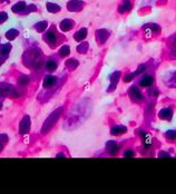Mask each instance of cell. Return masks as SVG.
Wrapping results in <instances>:
<instances>
[{"label": "cell", "instance_id": "6da1fadb", "mask_svg": "<svg viewBox=\"0 0 176 194\" xmlns=\"http://www.w3.org/2000/svg\"><path fill=\"white\" fill-rule=\"evenodd\" d=\"M129 96L131 97V99H134L136 102H139V101H143V95H142V93L140 90L138 89L136 86H133L129 88Z\"/></svg>", "mask_w": 176, "mask_h": 194}, {"label": "cell", "instance_id": "7a4b0ae2", "mask_svg": "<svg viewBox=\"0 0 176 194\" xmlns=\"http://www.w3.org/2000/svg\"><path fill=\"white\" fill-rule=\"evenodd\" d=\"M131 9V2L129 0H124V2L118 7V12L119 14H126Z\"/></svg>", "mask_w": 176, "mask_h": 194}, {"label": "cell", "instance_id": "3957f363", "mask_svg": "<svg viewBox=\"0 0 176 194\" xmlns=\"http://www.w3.org/2000/svg\"><path fill=\"white\" fill-rule=\"evenodd\" d=\"M108 35H109L108 31H106L105 29H100L96 33V38H97V40H98L100 44H103V42L108 38Z\"/></svg>", "mask_w": 176, "mask_h": 194}, {"label": "cell", "instance_id": "277c9868", "mask_svg": "<svg viewBox=\"0 0 176 194\" xmlns=\"http://www.w3.org/2000/svg\"><path fill=\"white\" fill-rule=\"evenodd\" d=\"M118 148H119V146L117 145L116 142L109 141V142L107 143V149H108V152H109V154H111V155H115V154H117V152H118Z\"/></svg>", "mask_w": 176, "mask_h": 194}, {"label": "cell", "instance_id": "5b68a950", "mask_svg": "<svg viewBox=\"0 0 176 194\" xmlns=\"http://www.w3.org/2000/svg\"><path fill=\"white\" fill-rule=\"evenodd\" d=\"M81 6H83V2L78 1V0H72L68 3V10H72V11H76V10H80Z\"/></svg>", "mask_w": 176, "mask_h": 194}, {"label": "cell", "instance_id": "8992f818", "mask_svg": "<svg viewBox=\"0 0 176 194\" xmlns=\"http://www.w3.org/2000/svg\"><path fill=\"white\" fill-rule=\"evenodd\" d=\"M119 76H120V73L119 72H116V73H114L113 75H111V86H109V88H108V90L109 92H111V90H114V88L116 87L117 85V81H118V79H119Z\"/></svg>", "mask_w": 176, "mask_h": 194}, {"label": "cell", "instance_id": "52a82bcc", "mask_svg": "<svg viewBox=\"0 0 176 194\" xmlns=\"http://www.w3.org/2000/svg\"><path fill=\"white\" fill-rule=\"evenodd\" d=\"M153 81H154V79H153L152 76L146 75V76H144V77L142 78V81H139V85L140 86H143V87H148V86L152 85Z\"/></svg>", "mask_w": 176, "mask_h": 194}, {"label": "cell", "instance_id": "ba28073f", "mask_svg": "<svg viewBox=\"0 0 176 194\" xmlns=\"http://www.w3.org/2000/svg\"><path fill=\"white\" fill-rule=\"evenodd\" d=\"M159 117L162 120H170L172 118V111L168 109V108H163L159 112Z\"/></svg>", "mask_w": 176, "mask_h": 194}, {"label": "cell", "instance_id": "9c48e42d", "mask_svg": "<svg viewBox=\"0 0 176 194\" xmlns=\"http://www.w3.org/2000/svg\"><path fill=\"white\" fill-rule=\"evenodd\" d=\"M127 131L125 126H120V125H117L115 127L111 129V134L113 135H120V134H124L125 132Z\"/></svg>", "mask_w": 176, "mask_h": 194}, {"label": "cell", "instance_id": "30bf717a", "mask_svg": "<svg viewBox=\"0 0 176 194\" xmlns=\"http://www.w3.org/2000/svg\"><path fill=\"white\" fill-rule=\"evenodd\" d=\"M86 35H87V29L86 28H83V29H80L79 31H77V33L75 34V39L76 40H83L86 37Z\"/></svg>", "mask_w": 176, "mask_h": 194}, {"label": "cell", "instance_id": "8fae6325", "mask_svg": "<svg viewBox=\"0 0 176 194\" xmlns=\"http://www.w3.org/2000/svg\"><path fill=\"white\" fill-rule=\"evenodd\" d=\"M60 27H61V29L64 30V31H67V30H69L70 28L72 27V21L70 20H64L61 24H60Z\"/></svg>", "mask_w": 176, "mask_h": 194}, {"label": "cell", "instance_id": "7c38bea8", "mask_svg": "<svg viewBox=\"0 0 176 194\" xmlns=\"http://www.w3.org/2000/svg\"><path fill=\"white\" fill-rule=\"evenodd\" d=\"M47 42H49V44H51V45H54L55 42H56V35H55V33L49 31V33L47 34Z\"/></svg>", "mask_w": 176, "mask_h": 194}, {"label": "cell", "instance_id": "4fadbf2b", "mask_svg": "<svg viewBox=\"0 0 176 194\" xmlns=\"http://www.w3.org/2000/svg\"><path fill=\"white\" fill-rule=\"evenodd\" d=\"M25 2H18L17 5H15V6L12 7V11L14 12H20L22 9H25Z\"/></svg>", "mask_w": 176, "mask_h": 194}, {"label": "cell", "instance_id": "5bb4252c", "mask_svg": "<svg viewBox=\"0 0 176 194\" xmlns=\"http://www.w3.org/2000/svg\"><path fill=\"white\" fill-rule=\"evenodd\" d=\"M47 8L50 12H57V11H59L60 9L59 6H57L55 3H47Z\"/></svg>", "mask_w": 176, "mask_h": 194}, {"label": "cell", "instance_id": "9a60e30c", "mask_svg": "<svg viewBox=\"0 0 176 194\" xmlns=\"http://www.w3.org/2000/svg\"><path fill=\"white\" fill-rule=\"evenodd\" d=\"M145 27H147L148 29H151L152 31H154V33H158V31H161V28H159V26H157V25H155V24L147 25V26H145Z\"/></svg>", "mask_w": 176, "mask_h": 194}, {"label": "cell", "instance_id": "2e32d148", "mask_svg": "<svg viewBox=\"0 0 176 194\" xmlns=\"http://www.w3.org/2000/svg\"><path fill=\"white\" fill-rule=\"evenodd\" d=\"M10 45L9 44H6V45H3L2 47L0 48V53H1V54L2 55H6V54H8V53H9V50H10Z\"/></svg>", "mask_w": 176, "mask_h": 194}, {"label": "cell", "instance_id": "e0dca14e", "mask_svg": "<svg viewBox=\"0 0 176 194\" xmlns=\"http://www.w3.org/2000/svg\"><path fill=\"white\" fill-rule=\"evenodd\" d=\"M59 54H60V56H67V55L69 54L68 46H64V47H61V49L59 50Z\"/></svg>", "mask_w": 176, "mask_h": 194}, {"label": "cell", "instance_id": "ac0fdd59", "mask_svg": "<svg viewBox=\"0 0 176 194\" xmlns=\"http://www.w3.org/2000/svg\"><path fill=\"white\" fill-rule=\"evenodd\" d=\"M166 137L168 138V140H176V132L175 131L166 132Z\"/></svg>", "mask_w": 176, "mask_h": 194}, {"label": "cell", "instance_id": "d6986e66", "mask_svg": "<svg viewBox=\"0 0 176 194\" xmlns=\"http://www.w3.org/2000/svg\"><path fill=\"white\" fill-rule=\"evenodd\" d=\"M17 35H18V31H17V30L12 29V30H10V31H8V33H7V38L14 39L16 36H17Z\"/></svg>", "mask_w": 176, "mask_h": 194}, {"label": "cell", "instance_id": "ffe728a7", "mask_svg": "<svg viewBox=\"0 0 176 194\" xmlns=\"http://www.w3.org/2000/svg\"><path fill=\"white\" fill-rule=\"evenodd\" d=\"M151 144H152V137H151L149 135H145V140H144V145H145V147L151 146Z\"/></svg>", "mask_w": 176, "mask_h": 194}, {"label": "cell", "instance_id": "44dd1931", "mask_svg": "<svg viewBox=\"0 0 176 194\" xmlns=\"http://www.w3.org/2000/svg\"><path fill=\"white\" fill-rule=\"evenodd\" d=\"M46 26H47V22H45V21H44V22H39V24H37L36 28H37V30H38V31H42V30L46 28Z\"/></svg>", "mask_w": 176, "mask_h": 194}, {"label": "cell", "instance_id": "7402d4cb", "mask_svg": "<svg viewBox=\"0 0 176 194\" xmlns=\"http://www.w3.org/2000/svg\"><path fill=\"white\" fill-rule=\"evenodd\" d=\"M87 48H88V44H83V45H81L80 47H78V48H77V50H78V51H80V53H85Z\"/></svg>", "mask_w": 176, "mask_h": 194}, {"label": "cell", "instance_id": "603a6c76", "mask_svg": "<svg viewBox=\"0 0 176 194\" xmlns=\"http://www.w3.org/2000/svg\"><path fill=\"white\" fill-rule=\"evenodd\" d=\"M144 70H145V66H144V65H140V66H138L137 70H136V72L134 73V74H135V76H136V75H138V74H140V73H143Z\"/></svg>", "mask_w": 176, "mask_h": 194}, {"label": "cell", "instance_id": "cb8c5ba5", "mask_svg": "<svg viewBox=\"0 0 176 194\" xmlns=\"http://www.w3.org/2000/svg\"><path fill=\"white\" fill-rule=\"evenodd\" d=\"M135 77V74H128L125 76V81L126 83H128V81H133V78Z\"/></svg>", "mask_w": 176, "mask_h": 194}, {"label": "cell", "instance_id": "d4e9b609", "mask_svg": "<svg viewBox=\"0 0 176 194\" xmlns=\"http://www.w3.org/2000/svg\"><path fill=\"white\" fill-rule=\"evenodd\" d=\"M7 18H8V16L5 12H0V22H3Z\"/></svg>", "mask_w": 176, "mask_h": 194}, {"label": "cell", "instance_id": "484cf974", "mask_svg": "<svg viewBox=\"0 0 176 194\" xmlns=\"http://www.w3.org/2000/svg\"><path fill=\"white\" fill-rule=\"evenodd\" d=\"M131 156H134V152H133L131 149H128V151H126L125 157H131Z\"/></svg>", "mask_w": 176, "mask_h": 194}, {"label": "cell", "instance_id": "4316f807", "mask_svg": "<svg viewBox=\"0 0 176 194\" xmlns=\"http://www.w3.org/2000/svg\"><path fill=\"white\" fill-rule=\"evenodd\" d=\"M48 67L49 68H55L56 67V64H55V61H48Z\"/></svg>", "mask_w": 176, "mask_h": 194}, {"label": "cell", "instance_id": "83f0119b", "mask_svg": "<svg viewBox=\"0 0 176 194\" xmlns=\"http://www.w3.org/2000/svg\"><path fill=\"white\" fill-rule=\"evenodd\" d=\"M159 156H166V157H170V155H167V154H161Z\"/></svg>", "mask_w": 176, "mask_h": 194}, {"label": "cell", "instance_id": "f1b7e54d", "mask_svg": "<svg viewBox=\"0 0 176 194\" xmlns=\"http://www.w3.org/2000/svg\"><path fill=\"white\" fill-rule=\"evenodd\" d=\"M3 1H6V0H3Z\"/></svg>", "mask_w": 176, "mask_h": 194}]
</instances>
